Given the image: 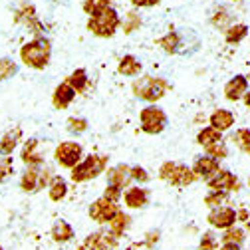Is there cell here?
Instances as JSON below:
<instances>
[{"mask_svg": "<svg viewBox=\"0 0 250 250\" xmlns=\"http://www.w3.org/2000/svg\"><path fill=\"white\" fill-rule=\"evenodd\" d=\"M50 56H52V44L48 38H42V36L20 48L22 62L28 68H34V70H44L50 62Z\"/></svg>", "mask_w": 250, "mask_h": 250, "instance_id": "6da1fadb", "label": "cell"}, {"mask_svg": "<svg viewBox=\"0 0 250 250\" xmlns=\"http://www.w3.org/2000/svg\"><path fill=\"white\" fill-rule=\"evenodd\" d=\"M119 14L109 6V8H104L96 14H91L89 20H87V30L91 34H96L100 38H109L115 34V30L119 28Z\"/></svg>", "mask_w": 250, "mask_h": 250, "instance_id": "7a4b0ae2", "label": "cell"}, {"mask_svg": "<svg viewBox=\"0 0 250 250\" xmlns=\"http://www.w3.org/2000/svg\"><path fill=\"white\" fill-rule=\"evenodd\" d=\"M169 89V83L161 78H153V76H143L133 82V93L139 100L145 102H159Z\"/></svg>", "mask_w": 250, "mask_h": 250, "instance_id": "3957f363", "label": "cell"}, {"mask_svg": "<svg viewBox=\"0 0 250 250\" xmlns=\"http://www.w3.org/2000/svg\"><path fill=\"white\" fill-rule=\"evenodd\" d=\"M107 161H109L107 155H89V157H85L72 169V181L85 183L89 179H96L98 175H102L105 171Z\"/></svg>", "mask_w": 250, "mask_h": 250, "instance_id": "277c9868", "label": "cell"}, {"mask_svg": "<svg viewBox=\"0 0 250 250\" xmlns=\"http://www.w3.org/2000/svg\"><path fill=\"white\" fill-rule=\"evenodd\" d=\"M159 177L175 187H187L197 181V175L193 169H189L183 163H173V161H167L159 167Z\"/></svg>", "mask_w": 250, "mask_h": 250, "instance_id": "5b68a950", "label": "cell"}, {"mask_svg": "<svg viewBox=\"0 0 250 250\" xmlns=\"http://www.w3.org/2000/svg\"><path fill=\"white\" fill-rule=\"evenodd\" d=\"M139 121H141V129L149 135H157L167 127V115L157 105H147L145 109H141Z\"/></svg>", "mask_w": 250, "mask_h": 250, "instance_id": "8992f818", "label": "cell"}, {"mask_svg": "<svg viewBox=\"0 0 250 250\" xmlns=\"http://www.w3.org/2000/svg\"><path fill=\"white\" fill-rule=\"evenodd\" d=\"M50 169H38V167H28L26 173L22 175V181H20V189L24 193H36L44 187L50 185Z\"/></svg>", "mask_w": 250, "mask_h": 250, "instance_id": "52a82bcc", "label": "cell"}, {"mask_svg": "<svg viewBox=\"0 0 250 250\" xmlns=\"http://www.w3.org/2000/svg\"><path fill=\"white\" fill-rule=\"evenodd\" d=\"M82 145L76 143V141H64V143H60L56 147V153H54V157L58 161L60 167H66V169H74L80 161H82Z\"/></svg>", "mask_w": 250, "mask_h": 250, "instance_id": "ba28073f", "label": "cell"}, {"mask_svg": "<svg viewBox=\"0 0 250 250\" xmlns=\"http://www.w3.org/2000/svg\"><path fill=\"white\" fill-rule=\"evenodd\" d=\"M117 212H119L117 203H113V201H109V199H105V197L93 201V203L89 205V218H91V221H96V223H100V225L109 223Z\"/></svg>", "mask_w": 250, "mask_h": 250, "instance_id": "9c48e42d", "label": "cell"}, {"mask_svg": "<svg viewBox=\"0 0 250 250\" xmlns=\"http://www.w3.org/2000/svg\"><path fill=\"white\" fill-rule=\"evenodd\" d=\"M208 189L214 191V193H223V195H229L232 191H238L240 189V183H238V177L227 169H221L210 181H207Z\"/></svg>", "mask_w": 250, "mask_h": 250, "instance_id": "30bf717a", "label": "cell"}, {"mask_svg": "<svg viewBox=\"0 0 250 250\" xmlns=\"http://www.w3.org/2000/svg\"><path fill=\"white\" fill-rule=\"evenodd\" d=\"M208 225L218 229V230H227L230 227H234V223L238 221L236 218V210L230 208V207H218V208H212L208 212Z\"/></svg>", "mask_w": 250, "mask_h": 250, "instance_id": "8fae6325", "label": "cell"}, {"mask_svg": "<svg viewBox=\"0 0 250 250\" xmlns=\"http://www.w3.org/2000/svg\"><path fill=\"white\" fill-rule=\"evenodd\" d=\"M14 20H16V24H24V26L30 30V32H34L38 38H40V34L44 32V26H42V22L38 20L36 8H34L32 4H24L22 8H18Z\"/></svg>", "mask_w": 250, "mask_h": 250, "instance_id": "7c38bea8", "label": "cell"}, {"mask_svg": "<svg viewBox=\"0 0 250 250\" xmlns=\"http://www.w3.org/2000/svg\"><path fill=\"white\" fill-rule=\"evenodd\" d=\"M117 238L111 230L109 232H93L85 238V248L89 250H113L117 246Z\"/></svg>", "mask_w": 250, "mask_h": 250, "instance_id": "4fadbf2b", "label": "cell"}, {"mask_svg": "<svg viewBox=\"0 0 250 250\" xmlns=\"http://www.w3.org/2000/svg\"><path fill=\"white\" fill-rule=\"evenodd\" d=\"M40 145H42L40 139H30V141H26V145H24V149H22V161H24L28 167H38V165L44 163V153H46V151H42Z\"/></svg>", "mask_w": 250, "mask_h": 250, "instance_id": "5bb4252c", "label": "cell"}, {"mask_svg": "<svg viewBox=\"0 0 250 250\" xmlns=\"http://www.w3.org/2000/svg\"><path fill=\"white\" fill-rule=\"evenodd\" d=\"M193 171L197 177L205 179V181H210L218 171H221V167H218V159L210 157V155H205V157H199L193 165Z\"/></svg>", "mask_w": 250, "mask_h": 250, "instance_id": "9a60e30c", "label": "cell"}, {"mask_svg": "<svg viewBox=\"0 0 250 250\" xmlns=\"http://www.w3.org/2000/svg\"><path fill=\"white\" fill-rule=\"evenodd\" d=\"M76 93H78V91H76L68 82L60 83V85L54 89V96H52V104H54V107H56V109H66V107L74 102Z\"/></svg>", "mask_w": 250, "mask_h": 250, "instance_id": "2e32d148", "label": "cell"}, {"mask_svg": "<svg viewBox=\"0 0 250 250\" xmlns=\"http://www.w3.org/2000/svg\"><path fill=\"white\" fill-rule=\"evenodd\" d=\"M248 91V82L244 76H234L230 82H227L225 85V98L229 102H238L240 98H244V93Z\"/></svg>", "mask_w": 250, "mask_h": 250, "instance_id": "e0dca14e", "label": "cell"}, {"mask_svg": "<svg viewBox=\"0 0 250 250\" xmlns=\"http://www.w3.org/2000/svg\"><path fill=\"white\" fill-rule=\"evenodd\" d=\"M131 181V167L129 165H117L113 169L107 171V185H113V187H119V189H123V187H127Z\"/></svg>", "mask_w": 250, "mask_h": 250, "instance_id": "ac0fdd59", "label": "cell"}, {"mask_svg": "<svg viewBox=\"0 0 250 250\" xmlns=\"http://www.w3.org/2000/svg\"><path fill=\"white\" fill-rule=\"evenodd\" d=\"M123 201L129 208H141V207L147 205L149 193H147V189H141V187H131V189L125 191Z\"/></svg>", "mask_w": 250, "mask_h": 250, "instance_id": "d6986e66", "label": "cell"}, {"mask_svg": "<svg viewBox=\"0 0 250 250\" xmlns=\"http://www.w3.org/2000/svg\"><path fill=\"white\" fill-rule=\"evenodd\" d=\"M234 125V113L229 111V109H216L212 115H210V127L218 129V131H227Z\"/></svg>", "mask_w": 250, "mask_h": 250, "instance_id": "ffe728a7", "label": "cell"}, {"mask_svg": "<svg viewBox=\"0 0 250 250\" xmlns=\"http://www.w3.org/2000/svg\"><path fill=\"white\" fill-rule=\"evenodd\" d=\"M141 68H143V66H141V62H139L135 56L127 54V56H123V58L119 60L117 72H119V74H123V76H129V78H133V76H139Z\"/></svg>", "mask_w": 250, "mask_h": 250, "instance_id": "44dd1931", "label": "cell"}, {"mask_svg": "<svg viewBox=\"0 0 250 250\" xmlns=\"http://www.w3.org/2000/svg\"><path fill=\"white\" fill-rule=\"evenodd\" d=\"M48 189H50V199L58 203V201H62V199L66 197V193H68V183H66V179H64V177L56 175V177H52V179H50Z\"/></svg>", "mask_w": 250, "mask_h": 250, "instance_id": "7402d4cb", "label": "cell"}, {"mask_svg": "<svg viewBox=\"0 0 250 250\" xmlns=\"http://www.w3.org/2000/svg\"><path fill=\"white\" fill-rule=\"evenodd\" d=\"M72 236H74V229L66 223V221H56L54 223V227H52V238L56 240V242H68V240H72Z\"/></svg>", "mask_w": 250, "mask_h": 250, "instance_id": "603a6c76", "label": "cell"}, {"mask_svg": "<svg viewBox=\"0 0 250 250\" xmlns=\"http://www.w3.org/2000/svg\"><path fill=\"white\" fill-rule=\"evenodd\" d=\"M20 137H22V129L20 127H14L12 131H8L2 139H0V153H2V155H10L14 151V147L18 145Z\"/></svg>", "mask_w": 250, "mask_h": 250, "instance_id": "cb8c5ba5", "label": "cell"}, {"mask_svg": "<svg viewBox=\"0 0 250 250\" xmlns=\"http://www.w3.org/2000/svg\"><path fill=\"white\" fill-rule=\"evenodd\" d=\"M246 36H248V26H246V24L229 26V28H227V34H225V38H227L229 44H238V42H242Z\"/></svg>", "mask_w": 250, "mask_h": 250, "instance_id": "d4e9b609", "label": "cell"}, {"mask_svg": "<svg viewBox=\"0 0 250 250\" xmlns=\"http://www.w3.org/2000/svg\"><path fill=\"white\" fill-rule=\"evenodd\" d=\"M218 141H223V137H221V131L214 129V127H205V129L197 135V143L203 145V147H210V145H214V143H218Z\"/></svg>", "mask_w": 250, "mask_h": 250, "instance_id": "484cf974", "label": "cell"}, {"mask_svg": "<svg viewBox=\"0 0 250 250\" xmlns=\"http://www.w3.org/2000/svg\"><path fill=\"white\" fill-rule=\"evenodd\" d=\"M107 225H109V230H111L115 236H121V234H123V230L129 227V216L119 210V212L111 218V221H109Z\"/></svg>", "mask_w": 250, "mask_h": 250, "instance_id": "4316f807", "label": "cell"}, {"mask_svg": "<svg viewBox=\"0 0 250 250\" xmlns=\"http://www.w3.org/2000/svg\"><path fill=\"white\" fill-rule=\"evenodd\" d=\"M66 82H68L76 91H83V89L87 87V72H85L83 68H80V70L72 72V74L66 78Z\"/></svg>", "mask_w": 250, "mask_h": 250, "instance_id": "83f0119b", "label": "cell"}, {"mask_svg": "<svg viewBox=\"0 0 250 250\" xmlns=\"http://www.w3.org/2000/svg\"><path fill=\"white\" fill-rule=\"evenodd\" d=\"M157 44H159L167 54H175V52L179 50V34H177V32H169V34H165L163 38H159Z\"/></svg>", "mask_w": 250, "mask_h": 250, "instance_id": "f1b7e54d", "label": "cell"}, {"mask_svg": "<svg viewBox=\"0 0 250 250\" xmlns=\"http://www.w3.org/2000/svg\"><path fill=\"white\" fill-rule=\"evenodd\" d=\"M232 141H234V145H236L240 151H244V153L250 155V129H238V131L232 135Z\"/></svg>", "mask_w": 250, "mask_h": 250, "instance_id": "f546056e", "label": "cell"}, {"mask_svg": "<svg viewBox=\"0 0 250 250\" xmlns=\"http://www.w3.org/2000/svg\"><path fill=\"white\" fill-rule=\"evenodd\" d=\"M16 72H18V66L10 58H0V82L12 78Z\"/></svg>", "mask_w": 250, "mask_h": 250, "instance_id": "4dcf8cb0", "label": "cell"}, {"mask_svg": "<svg viewBox=\"0 0 250 250\" xmlns=\"http://www.w3.org/2000/svg\"><path fill=\"white\" fill-rule=\"evenodd\" d=\"M109 4H111V0H85V2H83V10L91 16V14L104 10V8H109Z\"/></svg>", "mask_w": 250, "mask_h": 250, "instance_id": "1f68e13d", "label": "cell"}, {"mask_svg": "<svg viewBox=\"0 0 250 250\" xmlns=\"http://www.w3.org/2000/svg\"><path fill=\"white\" fill-rule=\"evenodd\" d=\"M223 242H229V244H236V246H240L242 242H244V232L240 230V229H227V232H225V236H223Z\"/></svg>", "mask_w": 250, "mask_h": 250, "instance_id": "d6a6232c", "label": "cell"}, {"mask_svg": "<svg viewBox=\"0 0 250 250\" xmlns=\"http://www.w3.org/2000/svg\"><path fill=\"white\" fill-rule=\"evenodd\" d=\"M85 129H87V119H83V117H70V119H68V131H70V133L80 135V133H83Z\"/></svg>", "mask_w": 250, "mask_h": 250, "instance_id": "836d02e7", "label": "cell"}, {"mask_svg": "<svg viewBox=\"0 0 250 250\" xmlns=\"http://www.w3.org/2000/svg\"><path fill=\"white\" fill-rule=\"evenodd\" d=\"M205 149H207V155H210V157H214V159H225L229 155V149H227L225 141H218V143H214L210 147H205Z\"/></svg>", "mask_w": 250, "mask_h": 250, "instance_id": "e575fe53", "label": "cell"}, {"mask_svg": "<svg viewBox=\"0 0 250 250\" xmlns=\"http://www.w3.org/2000/svg\"><path fill=\"white\" fill-rule=\"evenodd\" d=\"M141 26V18H139V14H135V12H127V22L123 24V32L125 34H131L133 30H137Z\"/></svg>", "mask_w": 250, "mask_h": 250, "instance_id": "d590c367", "label": "cell"}, {"mask_svg": "<svg viewBox=\"0 0 250 250\" xmlns=\"http://www.w3.org/2000/svg\"><path fill=\"white\" fill-rule=\"evenodd\" d=\"M12 173V159L8 157V155H4V157H0V183H4Z\"/></svg>", "mask_w": 250, "mask_h": 250, "instance_id": "8d00e7d4", "label": "cell"}, {"mask_svg": "<svg viewBox=\"0 0 250 250\" xmlns=\"http://www.w3.org/2000/svg\"><path fill=\"white\" fill-rule=\"evenodd\" d=\"M227 199V195H223V193H214V191H210L207 197H205V203L208 205V207H218L223 201Z\"/></svg>", "mask_w": 250, "mask_h": 250, "instance_id": "74e56055", "label": "cell"}, {"mask_svg": "<svg viewBox=\"0 0 250 250\" xmlns=\"http://www.w3.org/2000/svg\"><path fill=\"white\" fill-rule=\"evenodd\" d=\"M104 197L109 199V201H113V203H117V201L121 199V189H119V187H113V185H107Z\"/></svg>", "mask_w": 250, "mask_h": 250, "instance_id": "f35d334b", "label": "cell"}, {"mask_svg": "<svg viewBox=\"0 0 250 250\" xmlns=\"http://www.w3.org/2000/svg\"><path fill=\"white\" fill-rule=\"evenodd\" d=\"M229 20H230V14H229L225 8H221V10H218V12L212 16V24H214V26H225Z\"/></svg>", "mask_w": 250, "mask_h": 250, "instance_id": "ab89813d", "label": "cell"}, {"mask_svg": "<svg viewBox=\"0 0 250 250\" xmlns=\"http://www.w3.org/2000/svg\"><path fill=\"white\" fill-rule=\"evenodd\" d=\"M131 179L139 181V183H147L149 181V175L143 167H131Z\"/></svg>", "mask_w": 250, "mask_h": 250, "instance_id": "60d3db41", "label": "cell"}, {"mask_svg": "<svg viewBox=\"0 0 250 250\" xmlns=\"http://www.w3.org/2000/svg\"><path fill=\"white\" fill-rule=\"evenodd\" d=\"M214 246H216L214 236H212L210 232H205L203 238H201V248H203V250H214Z\"/></svg>", "mask_w": 250, "mask_h": 250, "instance_id": "b9f144b4", "label": "cell"}, {"mask_svg": "<svg viewBox=\"0 0 250 250\" xmlns=\"http://www.w3.org/2000/svg\"><path fill=\"white\" fill-rule=\"evenodd\" d=\"M161 0H131L133 6H139V8H151L155 4H159Z\"/></svg>", "mask_w": 250, "mask_h": 250, "instance_id": "7bdbcfd3", "label": "cell"}, {"mask_svg": "<svg viewBox=\"0 0 250 250\" xmlns=\"http://www.w3.org/2000/svg\"><path fill=\"white\" fill-rule=\"evenodd\" d=\"M221 250H240V246H236V244H229V242H223Z\"/></svg>", "mask_w": 250, "mask_h": 250, "instance_id": "ee69618b", "label": "cell"}, {"mask_svg": "<svg viewBox=\"0 0 250 250\" xmlns=\"http://www.w3.org/2000/svg\"><path fill=\"white\" fill-rule=\"evenodd\" d=\"M236 218H240V221H250V218H248V210H238L236 212Z\"/></svg>", "mask_w": 250, "mask_h": 250, "instance_id": "f6af8a7d", "label": "cell"}, {"mask_svg": "<svg viewBox=\"0 0 250 250\" xmlns=\"http://www.w3.org/2000/svg\"><path fill=\"white\" fill-rule=\"evenodd\" d=\"M244 104H246V107H250V91L244 93Z\"/></svg>", "mask_w": 250, "mask_h": 250, "instance_id": "bcb514c9", "label": "cell"}, {"mask_svg": "<svg viewBox=\"0 0 250 250\" xmlns=\"http://www.w3.org/2000/svg\"><path fill=\"white\" fill-rule=\"evenodd\" d=\"M246 229H248V232H250V221H248V223H246Z\"/></svg>", "mask_w": 250, "mask_h": 250, "instance_id": "7dc6e473", "label": "cell"}, {"mask_svg": "<svg viewBox=\"0 0 250 250\" xmlns=\"http://www.w3.org/2000/svg\"><path fill=\"white\" fill-rule=\"evenodd\" d=\"M230 2H238V0H230Z\"/></svg>", "mask_w": 250, "mask_h": 250, "instance_id": "c3c4849f", "label": "cell"}, {"mask_svg": "<svg viewBox=\"0 0 250 250\" xmlns=\"http://www.w3.org/2000/svg\"><path fill=\"white\" fill-rule=\"evenodd\" d=\"M248 187H250V177H248Z\"/></svg>", "mask_w": 250, "mask_h": 250, "instance_id": "681fc988", "label": "cell"}, {"mask_svg": "<svg viewBox=\"0 0 250 250\" xmlns=\"http://www.w3.org/2000/svg\"><path fill=\"white\" fill-rule=\"evenodd\" d=\"M0 250H2V248H0Z\"/></svg>", "mask_w": 250, "mask_h": 250, "instance_id": "f907efd6", "label": "cell"}, {"mask_svg": "<svg viewBox=\"0 0 250 250\" xmlns=\"http://www.w3.org/2000/svg\"><path fill=\"white\" fill-rule=\"evenodd\" d=\"M201 250H203V248H201Z\"/></svg>", "mask_w": 250, "mask_h": 250, "instance_id": "816d5d0a", "label": "cell"}]
</instances>
